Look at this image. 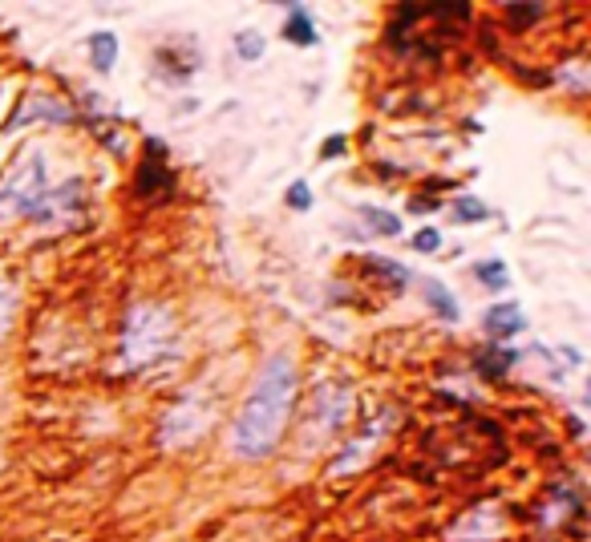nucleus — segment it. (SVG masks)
I'll use <instances>...</instances> for the list:
<instances>
[{
	"mask_svg": "<svg viewBox=\"0 0 591 542\" xmlns=\"http://www.w3.org/2000/svg\"><path fill=\"white\" fill-rule=\"evenodd\" d=\"M292 45H317V29H312V13L308 9H288V29H284Z\"/></svg>",
	"mask_w": 591,
	"mask_h": 542,
	"instance_id": "9b49d317",
	"label": "nucleus"
},
{
	"mask_svg": "<svg viewBox=\"0 0 591 542\" xmlns=\"http://www.w3.org/2000/svg\"><path fill=\"white\" fill-rule=\"evenodd\" d=\"M345 143H348L345 134H336V138H329V143H324V150H320V155H324V158H332V155H345Z\"/></svg>",
	"mask_w": 591,
	"mask_h": 542,
	"instance_id": "412c9836",
	"label": "nucleus"
},
{
	"mask_svg": "<svg viewBox=\"0 0 591 542\" xmlns=\"http://www.w3.org/2000/svg\"><path fill=\"white\" fill-rule=\"evenodd\" d=\"M426 304L430 312H438L442 320H458V300L450 296V287L442 280H426Z\"/></svg>",
	"mask_w": 591,
	"mask_h": 542,
	"instance_id": "1a4fd4ad",
	"label": "nucleus"
},
{
	"mask_svg": "<svg viewBox=\"0 0 591 542\" xmlns=\"http://www.w3.org/2000/svg\"><path fill=\"white\" fill-rule=\"evenodd\" d=\"M45 190H49V162L37 146H29L0 183V223H9L16 214L29 219V211L41 202Z\"/></svg>",
	"mask_w": 591,
	"mask_h": 542,
	"instance_id": "7ed1b4c3",
	"label": "nucleus"
},
{
	"mask_svg": "<svg viewBox=\"0 0 591 542\" xmlns=\"http://www.w3.org/2000/svg\"><path fill=\"white\" fill-rule=\"evenodd\" d=\"M454 219H458V223H482V219H491V211H487V202L466 195V199L454 202Z\"/></svg>",
	"mask_w": 591,
	"mask_h": 542,
	"instance_id": "dca6fc26",
	"label": "nucleus"
},
{
	"mask_svg": "<svg viewBox=\"0 0 591 542\" xmlns=\"http://www.w3.org/2000/svg\"><path fill=\"white\" fill-rule=\"evenodd\" d=\"M475 275H478V280H482L487 287H498V292H503V287L510 284V271H506L503 259H487V263H478Z\"/></svg>",
	"mask_w": 591,
	"mask_h": 542,
	"instance_id": "2eb2a0df",
	"label": "nucleus"
},
{
	"mask_svg": "<svg viewBox=\"0 0 591 542\" xmlns=\"http://www.w3.org/2000/svg\"><path fill=\"white\" fill-rule=\"evenodd\" d=\"M292 401H296V365L288 357H272L235 417V429H231L235 454L251 457V461L272 454L292 417Z\"/></svg>",
	"mask_w": 591,
	"mask_h": 542,
	"instance_id": "f257e3e1",
	"label": "nucleus"
},
{
	"mask_svg": "<svg viewBox=\"0 0 591 542\" xmlns=\"http://www.w3.org/2000/svg\"><path fill=\"white\" fill-rule=\"evenodd\" d=\"M89 49H94V70H98V73L114 70V61H118V37H114V33H110V29L94 33V37H89Z\"/></svg>",
	"mask_w": 591,
	"mask_h": 542,
	"instance_id": "9d476101",
	"label": "nucleus"
},
{
	"mask_svg": "<svg viewBox=\"0 0 591 542\" xmlns=\"http://www.w3.org/2000/svg\"><path fill=\"white\" fill-rule=\"evenodd\" d=\"M207 421H211V409H207L202 393L195 389V393H187V397L178 401L171 414H167V426H162V442H167V445H190L202 433V429H207Z\"/></svg>",
	"mask_w": 591,
	"mask_h": 542,
	"instance_id": "39448f33",
	"label": "nucleus"
},
{
	"mask_svg": "<svg viewBox=\"0 0 591 542\" xmlns=\"http://www.w3.org/2000/svg\"><path fill=\"white\" fill-rule=\"evenodd\" d=\"M13 312H16V287L13 280L0 271V341H4V332L13 329Z\"/></svg>",
	"mask_w": 591,
	"mask_h": 542,
	"instance_id": "4468645a",
	"label": "nucleus"
},
{
	"mask_svg": "<svg viewBox=\"0 0 591 542\" xmlns=\"http://www.w3.org/2000/svg\"><path fill=\"white\" fill-rule=\"evenodd\" d=\"M506 16H515V25H531V16H543V4H506Z\"/></svg>",
	"mask_w": 591,
	"mask_h": 542,
	"instance_id": "a211bd4d",
	"label": "nucleus"
},
{
	"mask_svg": "<svg viewBox=\"0 0 591 542\" xmlns=\"http://www.w3.org/2000/svg\"><path fill=\"white\" fill-rule=\"evenodd\" d=\"M288 207H296V211H308L312 207V190H308V183H296L288 190Z\"/></svg>",
	"mask_w": 591,
	"mask_h": 542,
	"instance_id": "aec40b11",
	"label": "nucleus"
},
{
	"mask_svg": "<svg viewBox=\"0 0 591 542\" xmlns=\"http://www.w3.org/2000/svg\"><path fill=\"white\" fill-rule=\"evenodd\" d=\"M174 344V316L159 304H134L126 316V332H122V357L131 369H155L167 360Z\"/></svg>",
	"mask_w": 591,
	"mask_h": 542,
	"instance_id": "f03ea898",
	"label": "nucleus"
},
{
	"mask_svg": "<svg viewBox=\"0 0 591 542\" xmlns=\"http://www.w3.org/2000/svg\"><path fill=\"white\" fill-rule=\"evenodd\" d=\"M510 360H515V353H506L503 344H491L487 353H478V372L482 377H503L510 369Z\"/></svg>",
	"mask_w": 591,
	"mask_h": 542,
	"instance_id": "ddd939ff",
	"label": "nucleus"
},
{
	"mask_svg": "<svg viewBox=\"0 0 591 542\" xmlns=\"http://www.w3.org/2000/svg\"><path fill=\"white\" fill-rule=\"evenodd\" d=\"M82 214H86V186H82V178H70V183L61 186H49L41 195V202L29 211V219L45 231H61L73 227Z\"/></svg>",
	"mask_w": 591,
	"mask_h": 542,
	"instance_id": "20e7f679",
	"label": "nucleus"
},
{
	"mask_svg": "<svg viewBox=\"0 0 591 542\" xmlns=\"http://www.w3.org/2000/svg\"><path fill=\"white\" fill-rule=\"evenodd\" d=\"M527 329V316L515 308V304H494L491 312H487V332L491 336H519V332Z\"/></svg>",
	"mask_w": 591,
	"mask_h": 542,
	"instance_id": "6e6552de",
	"label": "nucleus"
},
{
	"mask_svg": "<svg viewBox=\"0 0 591 542\" xmlns=\"http://www.w3.org/2000/svg\"><path fill=\"white\" fill-rule=\"evenodd\" d=\"M361 219H365V227L377 231V235H385V239L402 235V214H390V211H381V207H365Z\"/></svg>",
	"mask_w": 591,
	"mask_h": 542,
	"instance_id": "f8f14e48",
	"label": "nucleus"
},
{
	"mask_svg": "<svg viewBox=\"0 0 591 542\" xmlns=\"http://www.w3.org/2000/svg\"><path fill=\"white\" fill-rule=\"evenodd\" d=\"M235 49H239L244 61H256L263 53V37L260 33H239V37H235Z\"/></svg>",
	"mask_w": 591,
	"mask_h": 542,
	"instance_id": "f3484780",
	"label": "nucleus"
},
{
	"mask_svg": "<svg viewBox=\"0 0 591 542\" xmlns=\"http://www.w3.org/2000/svg\"><path fill=\"white\" fill-rule=\"evenodd\" d=\"M171 190V167H167V150H162L159 138L146 143V158L138 167V195L143 199H159Z\"/></svg>",
	"mask_w": 591,
	"mask_h": 542,
	"instance_id": "0eeeda50",
	"label": "nucleus"
},
{
	"mask_svg": "<svg viewBox=\"0 0 591 542\" xmlns=\"http://www.w3.org/2000/svg\"><path fill=\"white\" fill-rule=\"evenodd\" d=\"M438 247H442V235H438L433 227H426V231L414 235V251H426V256H430V251H438Z\"/></svg>",
	"mask_w": 591,
	"mask_h": 542,
	"instance_id": "6ab92c4d",
	"label": "nucleus"
},
{
	"mask_svg": "<svg viewBox=\"0 0 591 542\" xmlns=\"http://www.w3.org/2000/svg\"><path fill=\"white\" fill-rule=\"evenodd\" d=\"M503 510H498V502H482L475 510L461 518L458 527L450 530V539L454 542H491L503 534Z\"/></svg>",
	"mask_w": 591,
	"mask_h": 542,
	"instance_id": "423d86ee",
	"label": "nucleus"
}]
</instances>
